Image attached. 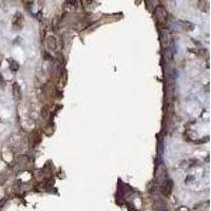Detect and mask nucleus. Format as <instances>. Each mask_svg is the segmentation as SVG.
I'll list each match as a JSON object with an SVG mask.
<instances>
[{"instance_id":"3","label":"nucleus","mask_w":211,"mask_h":211,"mask_svg":"<svg viewBox=\"0 0 211 211\" xmlns=\"http://www.w3.org/2000/svg\"><path fill=\"white\" fill-rule=\"evenodd\" d=\"M13 95H14V98L17 99V100H20L21 99V96H22V94H21V89L17 83H13Z\"/></svg>"},{"instance_id":"4","label":"nucleus","mask_w":211,"mask_h":211,"mask_svg":"<svg viewBox=\"0 0 211 211\" xmlns=\"http://www.w3.org/2000/svg\"><path fill=\"white\" fill-rule=\"evenodd\" d=\"M47 45L52 51H55L57 49V40H56V38L54 36H49L48 39H47Z\"/></svg>"},{"instance_id":"1","label":"nucleus","mask_w":211,"mask_h":211,"mask_svg":"<svg viewBox=\"0 0 211 211\" xmlns=\"http://www.w3.org/2000/svg\"><path fill=\"white\" fill-rule=\"evenodd\" d=\"M154 15H155L158 22L161 23V24H165L168 20V13L164 6H157L154 11Z\"/></svg>"},{"instance_id":"5","label":"nucleus","mask_w":211,"mask_h":211,"mask_svg":"<svg viewBox=\"0 0 211 211\" xmlns=\"http://www.w3.org/2000/svg\"><path fill=\"white\" fill-rule=\"evenodd\" d=\"M171 189H172V182L171 181H166L163 184V187H161V192H163L165 195L168 196L171 192Z\"/></svg>"},{"instance_id":"2","label":"nucleus","mask_w":211,"mask_h":211,"mask_svg":"<svg viewBox=\"0 0 211 211\" xmlns=\"http://www.w3.org/2000/svg\"><path fill=\"white\" fill-rule=\"evenodd\" d=\"M23 27V16L20 13H17L13 19V28L16 31H20Z\"/></svg>"},{"instance_id":"6","label":"nucleus","mask_w":211,"mask_h":211,"mask_svg":"<svg viewBox=\"0 0 211 211\" xmlns=\"http://www.w3.org/2000/svg\"><path fill=\"white\" fill-rule=\"evenodd\" d=\"M9 62H10V70L12 72H17L19 69V65L17 61H15L14 59H9Z\"/></svg>"},{"instance_id":"7","label":"nucleus","mask_w":211,"mask_h":211,"mask_svg":"<svg viewBox=\"0 0 211 211\" xmlns=\"http://www.w3.org/2000/svg\"><path fill=\"white\" fill-rule=\"evenodd\" d=\"M2 60H3V55L1 54V53H0V63L2 62Z\"/></svg>"}]
</instances>
